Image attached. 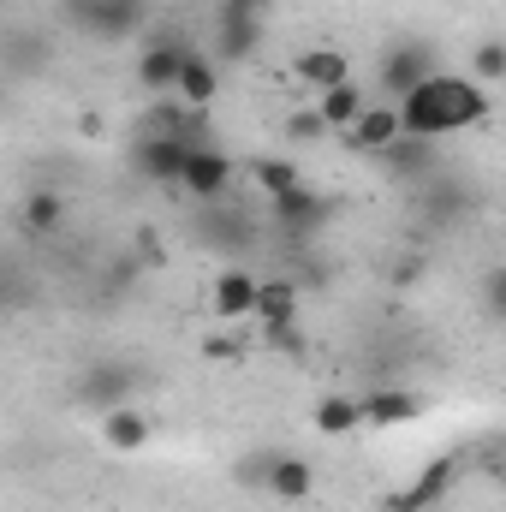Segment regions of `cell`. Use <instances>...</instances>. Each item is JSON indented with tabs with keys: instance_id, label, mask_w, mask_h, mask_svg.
I'll list each match as a JSON object with an SVG mask.
<instances>
[{
	"instance_id": "cell-1",
	"label": "cell",
	"mask_w": 506,
	"mask_h": 512,
	"mask_svg": "<svg viewBox=\"0 0 506 512\" xmlns=\"http://www.w3.org/2000/svg\"><path fill=\"white\" fill-rule=\"evenodd\" d=\"M489 114V90L477 84V78H453V72H435L423 90H411L405 102H399V120L411 137H453V131L477 126Z\"/></svg>"
},
{
	"instance_id": "cell-2",
	"label": "cell",
	"mask_w": 506,
	"mask_h": 512,
	"mask_svg": "<svg viewBox=\"0 0 506 512\" xmlns=\"http://www.w3.org/2000/svg\"><path fill=\"white\" fill-rule=\"evenodd\" d=\"M54 12L90 42H126L149 24V0H54Z\"/></svg>"
},
{
	"instance_id": "cell-3",
	"label": "cell",
	"mask_w": 506,
	"mask_h": 512,
	"mask_svg": "<svg viewBox=\"0 0 506 512\" xmlns=\"http://www.w3.org/2000/svg\"><path fill=\"white\" fill-rule=\"evenodd\" d=\"M435 72H441V48H435V42H423V36H405V42L381 48L376 90H381V96H393V108H399V102H405L411 90H423Z\"/></svg>"
},
{
	"instance_id": "cell-4",
	"label": "cell",
	"mask_w": 506,
	"mask_h": 512,
	"mask_svg": "<svg viewBox=\"0 0 506 512\" xmlns=\"http://www.w3.org/2000/svg\"><path fill=\"white\" fill-rule=\"evenodd\" d=\"M143 364H131V358H96L84 376H78V399L90 405V411H120V405H131L137 393H143Z\"/></svg>"
},
{
	"instance_id": "cell-5",
	"label": "cell",
	"mask_w": 506,
	"mask_h": 512,
	"mask_svg": "<svg viewBox=\"0 0 506 512\" xmlns=\"http://www.w3.org/2000/svg\"><path fill=\"white\" fill-rule=\"evenodd\" d=\"M185 161H191V143L173 137V131L149 126L131 143V167H137V179H149V185H185Z\"/></svg>"
},
{
	"instance_id": "cell-6",
	"label": "cell",
	"mask_w": 506,
	"mask_h": 512,
	"mask_svg": "<svg viewBox=\"0 0 506 512\" xmlns=\"http://www.w3.org/2000/svg\"><path fill=\"white\" fill-rule=\"evenodd\" d=\"M262 36H268V18H262V12H245V6L221 0V12H215V48H209V54H215L221 66H245V60H256Z\"/></svg>"
},
{
	"instance_id": "cell-7",
	"label": "cell",
	"mask_w": 506,
	"mask_h": 512,
	"mask_svg": "<svg viewBox=\"0 0 506 512\" xmlns=\"http://www.w3.org/2000/svg\"><path fill=\"white\" fill-rule=\"evenodd\" d=\"M185 60H191V48H185L179 36H155V42H143V54H137V84H143L149 96H173Z\"/></svg>"
},
{
	"instance_id": "cell-8",
	"label": "cell",
	"mask_w": 506,
	"mask_h": 512,
	"mask_svg": "<svg viewBox=\"0 0 506 512\" xmlns=\"http://www.w3.org/2000/svg\"><path fill=\"white\" fill-rule=\"evenodd\" d=\"M453 483H459V453H441V459H429V465L411 477V489H405V495H393V507H387V512H429L435 501H447V495H453Z\"/></svg>"
},
{
	"instance_id": "cell-9",
	"label": "cell",
	"mask_w": 506,
	"mask_h": 512,
	"mask_svg": "<svg viewBox=\"0 0 506 512\" xmlns=\"http://www.w3.org/2000/svg\"><path fill=\"white\" fill-rule=\"evenodd\" d=\"M381 167L393 173V179H411V185H429L435 173H441V149H435V137H399V143H387L376 155Z\"/></svg>"
},
{
	"instance_id": "cell-10",
	"label": "cell",
	"mask_w": 506,
	"mask_h": 512,
	"mask_svg": "<svg viewBox=\"0 0 506 512\" xmlns=\"http://www.w3.org/2000/svg\"><path fill=\"white\" fill-rule=\"evenodd\" d=\"M227 185H233V155L215 149V143L191 149V161H185V185H179V191H191L197 203H215V197H227Z\"/></svg>"
},
{
	"instance_id": "cell-11",
	"label": "cell",
	"mask_w": 506,
	"mask_h": 512,
	"mask_svg": "<svg viewBox=\"0 0 506 512\" xmlns=\"http://www.w3.org/2000/svg\"><path fill=\"white\" fill-rule=\"evenodd\" d=\"M429 411V399L417 387H376L364 393V423L370 429H399V423H417Z\"/></svg>"
},
{
	"instance_id": "cell-12",
	"label": "cell",
	"mask_w": 506,
	"mask_h": 512,
	"mask_svg": "<svg viewBox=\"0 0 506 512\" xmlns=\"http://www.w3.org/2000/svg\"><path fill=\"white\" fill-rule=\"evenodd\" d=\"M256 292H262V280L251 268H221L215 286H209V304H215L221 322H239V316H256Z\"/></svg>"
},
{
	"instance_id": "cell-13",
	"label": "cell",
	"mask_w": 506,
	"mask_h": 512,
	"mask_svg": "<svg viewBox=\"0 0 506 512\" xmlns=\"http://www.w3.org/2000/svg\"><path fill=\"white\" fill-rule=\"evenodd\" d=\"M292 78H298V84H310V90L322 96V90L352 84V60H346L340 48H304V54L292 60Z\"/></svg>"
},
{
	"instance_id": "cell-14",
	"label": "cell",
	"mask_w": 506,
	"mask_h": 512,
	"mask_svg": "<svg viewBox=\"0 0 506 512\" xmlns=\"http://www.w3.org/2000/svg\"><path fill=\"white\" fill-rule=\"evenodd\" d=\"M268 209H274V221H280L286 233H316V227H322V221L334 215V203H328L322 191H310V185H298V191L274 197Z\"/></svg>"
},
{
	"instance_id": "cell-15",
	"label": "cell",
	"mask_w": 506,
	"mask_h": 512,
	"mask_svg": "<svg viewBox=\"0 0 506 512\" xmlns=\"http://www.w3.org/2000/svg\"><path fill=\"white\" fill-rule=\"evenodd\" d=\"M340 137H346V149H358V155H381L387 143L405 137V120H399V108H376V102H370V114L352 131H340Z\"/></svg>"
},
{
	"instance_id": "cell-16",
	"label": "cell",
	"mask_w": 506,
	"mask_h": 512,
	"mask_svg": "<svg viewBox=\"0 0 506 512\" xmlns=\"http://www.w3.org/2000/svg\"><path fill=\"white\" fill-rule=\"evenodd\" d=\"M215 66H221L215 54H191L185 72H179V90H173V96H179L185 108H215V96H221V72H215Z\"/></svg>"
},
{
	"instance_id": "cell-17",
	"label": "cell",
	"mask_w": 506,
	"mask_h": 512,
	"mask_svg": "<svg viewBox=\"0 0 506 512\" xmlns=\"http://www.w3.org/2000/svg\"><path fill=\"white\" fill-rule=\"evenodd\" d=\"M149 435H155V429H149V417H143L137 405H120V411L102 417V447H108V453H143Z\"/></svg>"
},
{
	"instance_id": "cell-18",
	"label": "cell",
	"mask_w": 506,
	"mask_h": 512,
	"mask_svg": "<svg viewBox=\"0 0 506 512\" xmlns=\"http://www.w3.org/2000/svg\"><path fill=\"white\" fill-rule=\"evenodd\" d=\"M48 60H54L48 30H12V36H6V72H12V78H36Z\"/></svg>"
},
{
	"instance_id": "cell-19",
	"label": "cell",
	"mask_w": 506,
	"mask_h": 512,
	"mask_svg": "<svg viewBox=\"0 0 506 512\" xmlns=\"http://www.w3.org/2000/svg\"><path fill=\"white\" fill-rule=\"evenodd\" d=\"M316 108H322V120H328L334 131H352L364 114H370V90L352 78V84H340V90H322V96H316Z\"/></svg>"
},
{
	"instance_id": "cell-20",
	"label": "cell",
	"mask_w": 506,
	"mask_h": 512,
	"mask_svg": "<svg viewBox=\"0 0 506 512\" xmlns=\"http://www.w3.org/2000/svg\"><path fill=\"white\" fill-rule=\"evenodd\" d=\"M268 495L286 501V507H298V501L316 495V471H310L298 453H280V465H274V477H268Z\"/></svg>"
},
{
	"instance_id": "cell-21",
	"label": "cell",
	"mask_w": 506,
	"mask_h": 512,
	"mask_svg": "<svg viewBox=\"0 0 506 512\" xmlns=\"http://www.w3.org/2000/svg\"><path fill=\"white\" fill-rule=\"evenodd\" d=\"M316 435H352V429H364V399H352V393H328L322 405H316Z\"/></svg>"
},
{
	"instance_id": "cell-22",
	"label": "cell",
	"mask_w": 506,
	"mask_h": 512,
	"mask_svg": "<svg viewBox=\"0 0 506 512\" xmlns=\"http://www.w3.org/2000/svg\"><path fill=\"white\" fill-rule=\"evenodd\" d=\"M251 179L262 185V197H268V203L304 185V179H298V161H286V155H256V161H251Z\"/></svg>"
},
{
	"instance_id": "cell-23",
	"label": "cell",
	"mask_w": 506,
	"mask_h": 512,
	"mask_svg": "<svg viewBox=\"0 0 506 512\" xmlns=\"http://www.w3.org/2000/svg\"><path fill=\"white\" fill-rule=\"evenodd\" d=\"M60 221H66V197L60 191H30L24 197V233L48 239V233H60Z\"/></svg>"
},
{
	"instance_id": "cell-24",
	"label": "cell",
	"mask_w": 506,
	"mask_h": 512,
	"mask_svg": "<svg viewBox=\"0 0 506 512\" xmlns=\"http://www.w3.org/2000/svg\"><path fill=\"white\" fill-rule=\"evenodd\" d=\"M256 316H262V322H298V286H292V280H262Z\"/></svg>"
},
{
	"instance_id": "cell-25",
	"label": "cell",
	"mask_w": 506,
	"mask_h": 512,
	"mask_svg": "<svg viewBox=\"0 0 506 512\" xmlns=\"http://www.w3.org/2000/svg\"><path fill=\"white\" fill-rule=\"evenodd\" d=\"M274 465H280V447H251V453L233 465V483H239V489H251V495H268Z\"/></svg>"
},
{
	"instance_id": "cell-26",
	"label": "cell",
	"mask_w": 506,
	"mask_h": 512,
	"mask_svg": "<svg viewBox=\"0 0 506 512\" xmlns=\"http://www.w3.org/2000/svg\"><path fill=\"white\" fill-rule=\"evenodd\" d=\"M471 78L489 90V84H506V36H489L471 48Z\"/></svg>"
},
{
	"instance_id": "cell-27",
	"label": "cell",
	"mask_w": 506,
	"mask_h": 512,
	"mask_svg": "<svg viewBox=\"0 0 506 512\" xmlns=\"http://www.w3.org/2000/svg\"><path fill=\"white\" fill-rule=\"evenodd\" d=\"M477 304H483V316L506 328V262H495L489 274H483V286H477Z\"/></svg>"
},
{
	"instance_id": "cell-28",
	"label": "cell",
	"mask_w": 506,
	"mask_h": 512,
	"mask_svg": "<svg viewBox=\"0 0 506 512\" xmlns=\"http://www.w3.org/2000/svg\"><path fill=\"white\" fill-rule=\"evenodd\" d=\"M328 120H322V108H298V114H286V143H322L328 137Z\"/></svg>"
},
{
	"instance_id": "cell-29",
	"label": "cell",
	"mask_w": 506,
	"mask_h": 512,
	"mask_svg": "<svg viewBox=\"0 0 506 512\" xmlns=\"http://www.w3.org/2000/svg\"><path fill=\"white\" fill-rule=\"evenodd\" d=\"M262 340H268V346H280L286 358H298V352H304V334H298V322H262Z\"/></svg>"
},
{
	"instance_id": "cell-30",
	"label": "cell",
	"mask_w": 506,
	"mask_h": 512,
	"mask_svg": "<svg viewBox=\"0 0 506 512\" xmlns=\"http://www.w3.org/2000/svg\"><path fill=\"white\" fill-rule=\"evenodd\" d=\"M203 352H209L215 364H239V358H245V334H215V340H203Z\"/></svg>"
},
{
	"instance_id": "cell-31",
	"label": "cell",
	"mask_w": 506,
	"mask_h": 512,
	"mask_svg": "<svg viewBox=\"0 0 506 512\" xmlns=\"http://www.w3.org/2000/svg\"><path fill=\"white\" fill-rule=\"evenodd\" d=\"M233 6H245V12H262V18H268V12H274L280 0H233Z\"/></svg>"
}]
</instances>
